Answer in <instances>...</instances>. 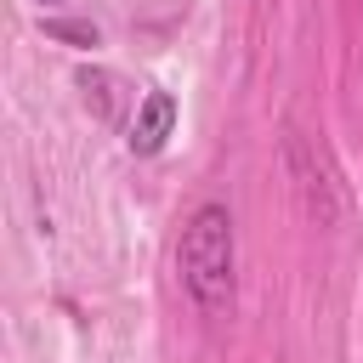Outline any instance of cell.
I'll return each instance as SVG.
<instances>
[{
	"instance_id": "cell-1",
	"label": "cell",
	"mask_w": 363,
	"mask_h": 363,
	"mask_svg": "<svg viewBox=\"0 0 363 363\" xmlns=\"http://www.w3.org/2000/svg\"><path fill=\"white\" fill-rule=\"evenodd\" d=\"M176 272H182L187 301L204 318L233 312V295H238V238H233L227 204H199L187 216L182 244H176Z\"/></svg>"
},
{
	"instance_id": "cell-2",
	"label": "cell",
	"mask_w": 363,
	"mask_h": 363,
	"mask_svg": "<svg viewBox=\"0 0 363 363\" xmlns=\"http://www.w3.org/2000/svg\"><path fill=\"white\" fill-rule=\"evenodd\" d=\"M170 130H176V96H170V91H147V96L136 102V119H130V136H125V142H130V153L147 159V153L164 147Z\"/></svg>"
},
{
	"instance_id": "cell-3",
	"label": "cell",
	"mask_w": 363,
	"mask_h": 363,
	"mask_svg": "<svg viewBox=\"0 0 363 363\" xmlns=\"http://www.w3.org/2000/svg\"><path fill=\"white\" fill-rule=\"evenodd\" d=\"M45 34H51V40H74V45H96V40H102L96 23H68V17H51Z\"/></svg>"
},
{
	"instance_id": "cell-4",
	"label": "cell",
	"mask_w": 363,
	"mask_h": 363,
	"mask_svg": "<svg viewBox=\"0 0 363 363\" xmlns=\"http://www.w3.org/2000/svg\"><path fill=\"white\" fill-rule=\"evenodd\" d=\"M34 6H57V0H34Z\"/></svg>"
}]
</instances>
